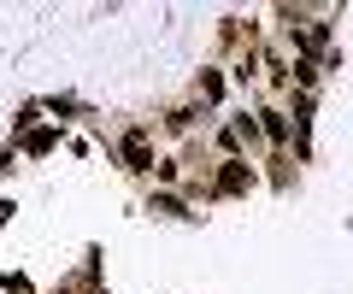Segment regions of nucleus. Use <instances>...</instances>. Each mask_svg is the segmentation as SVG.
Here are the masks:
<instances>
[{"label": "nucleus", "mask_w": 353, "mask_h": 294, "mask_svg": "<svg viewBox=\"0 0 353 294\" xmlns=\"http://www.w3.org/2000/svg\"><path fill=\"white\" fill-rule=\"evenodd\" d=\"M124 159H130V171H153V154H148V136L141 129L124 141Z\"/></svg>", "instance_id": "f257e3e1"}, {"label": "nucleus", "mask_w": 353, "mask_h": 294, "mask_svg": "<svg viewBox=\"0 0 353 294\" xmlns=\"http://www.w3.org/2000/svg\"><path fill=\"white\" fill-rule=\"evenodd\" d=\"M218 189H224V194H241V189H248V171H241L236 159H230V165H224V177H218Z\"/></svg>", "instance_id": "f03ea898"}, {"label": "nucleus", "mask_w": 353, "mask_h": 294, "mask_svg": "<svg viewBox=\"0 0 353 294\" xmlns=\"http://www.w3.org/2000/svg\"><path fill=\"white\" fill-rule=\"evenodd\" d=\"M259 118H265V129H271V136H277V141L289 136V124H283V112H259Z\"/></svg>", "instance_id": "7ed1b4c3"}, {"label": "nucleus", "mask_w": 353, "mask_h": 294, "mask_svg": "<svg viewBox=\"0 0 353 294\" xmlns=\"http://www.w3.org/2000/svg\"><path fill=\"white\" fill-rule=\"evenodd\" d=\"M6 218H12V200H0V224H6Z\"/></svg>", "instance_id": "20e7f679"}]
</instances>
